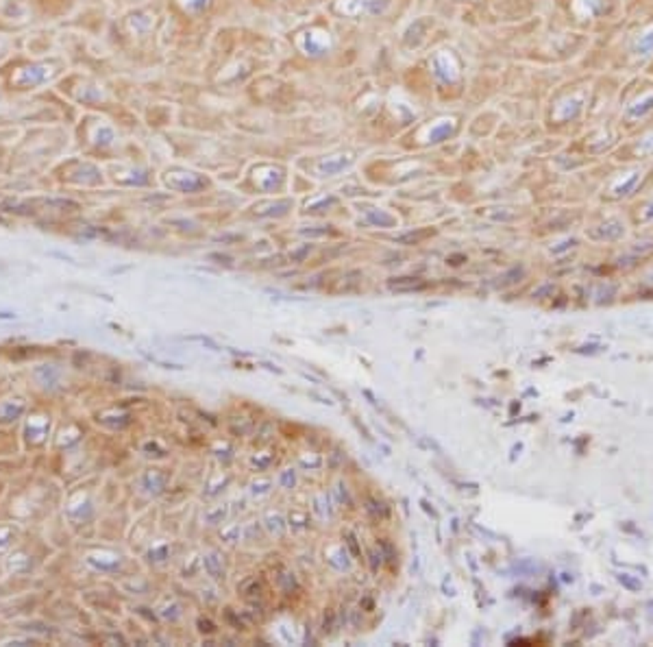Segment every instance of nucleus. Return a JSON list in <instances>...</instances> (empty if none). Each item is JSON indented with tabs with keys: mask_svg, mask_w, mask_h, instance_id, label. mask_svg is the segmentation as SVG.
<instances>
[{
	"mask_svg": "<svg viewBox=\"0 0 653 647\" xmlns=\"http://www.w3.org/2000/svg\"><path fill=\"white\" fill-rule=\"evenodd\" d=\"M431 70L442 83H453L457 79V70L459 68H457V61H455V57L451 52L440 50V52H435L433 59H431Z\"/></svg>",
	"mask_w": 653,
	"mask_h": 647,
	"instance_id": "nucleus-1",
	"label": "nucleus"
},
{
	"mask_svg": "<svg viewBox=\"0 0 653 647\" xmlns=\"http://www.w3.org/2000/svg\"><path fill=\"white\" fill-rule=\"evenodd\" d=\"M298 44H301V48L307 55H320V52H325L329 48L331 40H329L327 33H323V31H309V33L301 35Z\"/></svg>",
	"mask_w": 653,
	"mask_h": 647,
	"instance_id": "nucleus-2",
	"label": "nucleus"
},
{
	"mask_svg": "<svg viewBox=\"0 0 653 647\" xmlns=\"http://www.w3.org/2000/svg\"><path fill=\"white\" fill-rule=\"evenodd\" d=\"M337 9L347 16H368L381 9L379 0H340Z\"/></svg>",
	"mask_w": 653,
	"mask_h": 647,
	"instance_id": "nucleus-3",
	"label": "nucleus"
}]
</instances>
